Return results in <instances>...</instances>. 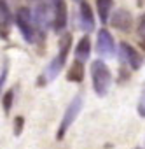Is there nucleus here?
I'll return each instance as SVG.
<instances>
[{"label":"nucleus","mask_w":145,"mask_h":149,"mask_svg":"<svg viewBox=\"0 0 145 149\" xmlns=\"http://www.w3.org/2000/svg\"><path fill=\"white\" fill-rule=\"evenodd\" d=\"M138 114H140L142 118H145V91L142 93V97H140V100H138Z\"/></svg>","instance_id":"f3484780"},{"label":"nucleus","mask_w":145,"mask_h":149,"mask_svg":"<svg viewBox=\"0 0 145 149\" xmlns=\"http://www.w3.org/2000/svg\"><path fill=\"white\" fill-rule=\"evenodd\" d=\"M79 26L86 33H89V32L95 30V16H93L91 7L86 2H81L79 4Z\"/></svg>","instance_id":"9d476101"},{"label":"nucleus","mask_w":145,"mask_h":149,"mask_svg":"<svg viewBox=\"0 0 145 149\" xmlns=\"http://www.w3.org/2000/svg\"><path fill=\"white\" fill-rule=\"evenodd\" d=\"M91 81H93V90L98 97H105L108 93L112 84V72L105 61L102 60L91 61Z\"/></svg>","instance_id":"f03ea898"},{"label":"nucleus","mask_w":145,"mask_h":149,"mask_svg":"<svg viewBox=\"0 0 145 149\" xmlns=\"http://www.w3.org/2000/svg\"><path fill=\"white\" fill-rule=\"evenodd\" d=\"M138 33L142 35V37H145V14L140 18V21H138Z\"/></svg>","instance_id":"6ab92c4d"},{"label":"nucleus","mask_w":145,"mask_h":149,"mask_svg":"<svg viewBox=\"0 0 145 149\" xmlns=\"http://www.w3.org/2000/svg\"><path fill=\"white\" fill-rule=\"evenodd\" d=\"M75 2H79V4H81V2H84V0H75Z\"/></svg>","instance_id":"aec40b11"},{"label":"nucleus","mask_w":145,"mask_h":149,"mask_svg":"<svg viewBox=\"0 0 145 149\" xmlns=\"http://www.w3.org/2000/svg\"><path fill=\"white\" fill-rule=\"evenodd\" d=\"M28 4L32 6V14H33V19H35V25L39 30H47V28H52V23H54V11H52V6L49 0H28Z\"/></svg>","instance_id":"7ed1b4c3"},{"label":"nucleus","mask_w":145,"mask_h":149,"mask_svg":"<svg viewBox=\"0 0 145 149\" xmlns=\"http://www.w3.org/2000/svg\"><path fill=\"white\" fill-rule=\"evenodd\" d=\"M110 25L115 28V30H119V32H128L129 28H131V25H133V16H131V13L129 11H126V9H117L112 16H110Z\"/></svg>","instance_id":"1a4fd4ad"},{"label":"nucleus","mask_w":145,"mask_h":149,"mask_svg":"<svg viewBox=\"0 0 145 149\" xmlns=\"http://www.w3.org/2000/svg\"><path fill=\"white\" fill-rule=\"evenodd\" d=\"M23 125H25V118H23V116H18V118H16V121H14V135H16V137L21 133Z\"/></svg>","instance_id":"dca6fc26"},{"label":"nucleus","mask_w":145,"mask_h":149,"mask_svg":"<svg viewBox=\"0 0 145 149\" xmlns=\"http://www.w3.org/2000/svg\"><path fill=\"white\" fill-rule=\"evenodd\" d=\"M66 79L70 83H81L84 79V63L75 60L72 63V67L68 68V72H66Z\"/></svg>","instance_id":"f8f14e48"},{"label":"nucleus","mask_w":145,"mask_h":149,"mask_svg":"<svg viewBox=\"0 0 145 149\" xmlns=\"http://www.w3.org/2000/svg\"><path fill=\"white\" fill-rule=\"evenodd\" d=\"M114 6V0H96V9L102 23H107L110 19V11Z\"/></svg>","instance_id":"ddd939ff"},{"label":"nucleus","mask_w":145,"mask_h":149,"mask_svg":"<svg viewBox=\"0 0 145 149\" xmlns=\"http://www.w3.org/2000/svg\"><path fill=\"white\" fill-rule=\"evenodd\" d=\"M70 47H72V35H70V33H61V39H59V51H58V54L47 63V67H46V70H44V74H42V83H51V81H54V79L59 76L61 68H63L65 63H66Z\"/></svg>","instance_id":"f257e3e1"},{"label":"nucleus","mask_w":145,"mask_h":149,"mask_svg":"<svg viewBox=\"0 0 145 149\" xmlns=\"http://www.w3.org/2000/svg\"><path fill=\"white\" fill-rule=\"evenodd\" d=\"M11 21H12V16H11L7 2L6 0H0V30H7Z\"/></svg>","instance_id":"4468645a"},{"label":"nucleus","mask_w":145,"mask_h":149,"mask_svg":"<svg viewBox=\"0 0 145 149\" xmlns=\"http://www.w3.org/2000/svg\"><path fill=\"white\" fill-rule=\"evenodd\" d=\"M117 53H119L121 61H124L131 70H138V68L143 65V58H142V54H140L133 46H129L128 42H121L119 47H117Z\"/></svg>","instance_id":"0eeeda50"},{"label":"nucleus","mask_w":145,"mask_h":149,"mask_svg":"<svg viewBox=\"0 0 145 149\" xmlns=\"http://www.w3.org/2000/svg\"><path fill=\"white\" fill-rule=\"evenodd\" d=\"M7 72H9V63L6 61V65L2 67V72H0V90H2L4 83H6V77H7Z\"/></svg>","instance_id":"a211bd4d"},{"label":"nucleus","mask_w":145,"mask_h":149,"mask_svg":"<svg viewBox=\"0 0 145 149\" xmlns=\"http://www.w3.org/2000/svg\"><path fill=\"white\" fill-rule=\"evenodd\" d=\"M52 11H54V23H52V30L56 33H61L68 23V13H66V4L65 0H49Z\"/></svg>","instance_id":"6e6552de"},{"label":"nucleus","mask_w":145,"mask_h":149,"mask_svg":"<svg viewBox=\"0 0 145 149\" xmlns=\"http://www.w3.org/2000/svg\"><path fill=\"white\" fill-rule=\"evenodd\" d=\"M96 53L103 58H114L115 53H117V46H115V40L112 37V33L105 28H102L98 32V37H96Z\"/></svg>","instance_id":"423d86ee"},{"label":"nucleus","mask_w":145,"mask_h":149,"mask_svg":"<svg viewBox=\"0 0 145 149\" xmlns=\"http://www.w3.org/2000/svg\"><path fill=\"white\" fill-rule=\"evenodd\" d=\"M82 104H84V100H82L81 95H77L74 100L70 102V105L66 107V111H65V114H63V118H61V123H59V126H58V132H56V139H58V140H61V139L66 135V132H68V128L72 126V123L77 119V116H79L81 111H82Z\"/></svg>","instance_id":"39448f33"},{"label":"nucleus","mask_w":145,"mask_h":149,"mask_svg":"<svg viewBox=\"0 0 145 149\" xmlns=\"http://www.w3.org/2000/svg\"><path fill=\"white\" fill-rule=\"evenodd\" d=\"M89 54H91V39H89V35H84L79 39V42L75 46V60L86 63L89 60Z\"/></svg>","instance_id":"9b49d317"},{"label":"nucleus","mask_w":145,"mask_h":149,"mask_svg":"<svg viewBox=\"0 0 145 149\" xmlns=\"http://www.w3.org/2000/svg\"><path fill=\"white\" fill-rule=\"evenodd\" d=\"M16 26L19 28V33L28 44H33L37 39V25L32 14L30 7H19L16 13Z\"/></svg>","instance_id":"20e7f679"},{"label":"nucleus","mask_w":145,"mask_h":149,"mask_svg":"<svg viewBox=\"0 0 145 149\" xmlns=\"http://www.w3.org/2000/svg\"><path fill=\"white\" fill-rule=\"evenodd\" d=\"M12 102H14V90H7L4 98H2V107H4V112L9 114L11 109H12Z\"/></svg>","instance_id":"2eb2a0df"}]
</instances>
